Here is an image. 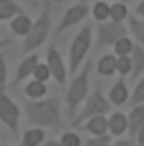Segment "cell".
I'll return each instance as SVG.
<instances>
[{
    "label": "cell",
    "mask_w": 144,
    "mask_h": 146,
    "mask_svg": "<svg viewBox=\"0 0 144 146\" xmlns=\"http://www.w3.org/2000/svg\"><path fill=\"white\" fill-rule=\"evenodd\" d=\"M21 111L17 104L6 94V90H0V121L6 125L12 135H17V125H19Z\"/></svg>",
    "instance_id": "52a82bcc"
},
{
    "label": "cell",
    "mask_w": 144,
    "mask_h": 146,
    "mask_svg": "<svg viewBox=\"0 0 144 146\" xmlns=\"http://www.w3.org/2000/svg\"><path fill=\"white\" fill-rule=\"evenodd\" d=\"M19 2H27V0H19Z\"/></svg>",
    "instance_id": "8d00e7d4"
},
{
    "label": "cell",
    "mask_w": 144,
    "mask_h": 146,
    "mask_svg": "<svg viewBox=\"0 0 144 146\" xmlns=\"http://www.w3.org/2000/svg\"><path fill=\"white\" fill-rule=\"evenodd\" d=\"M109 110H111V102L102 94L100 88H94L92 94L88 92V96L85 98V108L81 110V113L77 117H73L71 127H79L83 121H86L92 115H106Z\"/></svg>",
    "instance_id": "5b68a950"
},
{
    "label": "cell",
    "mask_w": 144,
    "mask_h": 146,
    "mask_svg": "<svg viewBox=\"0 0 144 146\" xmlns=\"http://www.w3.org/2000/svg\"><path fill=\"white\" fill-rule=\"evenodd\" d=\"M137 137H138V144H142V146H144V125L140 127V131H138Z\"/></svg>",
    "instance_id": "1f68e13d"
},
{
    "label": "cell",
    "mask_w": 144,
    "mask_h": 146,
    "mask_svg": "<svg viewBox=\"0 0 144 146\" xmlns=\"http://www.w3.org/2000/svg\"><path fill=\"white\" fill-rule=\"evenodd\" d=\"M81 137L77 133H65L62 135V140H60V146H81Z\"/></svg>",
    "instance_id": "f1b7e54d"
},
{
    "label": "cell",
    "mask_w": 144,
    "mask_h": 146,
    "mask_svg": "<svg viewBox=\"0 0 144 146\" xmlns=\"http://www.w3.org/2000/svg\"><path fill=\"white\" fill-rule=\"evenodd\" d=\"M86 2H88V0H86ZM115 2H125V4H127V2H135V0H115Z\"/></svg>",
    "instance_id": "e575fe53"
},
{
    "label": "cell",
    "mask_w": 144,
    "mask_h": 146,
    "mask_svg": "<svg viewBox=\"0 0 144 146\" xmlns=\"http://www.w3.org/2000/svg\"><path fill=\"white\" fill-rule=\"evenodd\" d=\"M56 2H65V0H56Z\"/></svg>",
    "instance_id": "d590c367"
},
{
    "label": "cell",
    "mask_w": 144,
    "mask_h": 146,
    "mask_svg": "<svg viewBox=\"0 0 144 146\" xmlns=\"http://www.w3.org/2000/svg\"><path fill=\"white\" fill-rule=\"evenodd\" d=\"M86 146H109L111 144V133H104V135H94L90 140L85 142Z\"/></svg>",
    "instance_id": "4316f807"
},
{
    "label": "cell",
    "mask_w": 144,
    "mask_h": 146,
    "mask_svg": "<svg viewBox=\"0 0 144 146\" xmlns=\"http://www.w3.org/2000/svg\"><path fill=\"white\" fill-rule=\"evenodd\" d=\"M6 79H8V66H6L4 56L0 54V90L6 88Z\"/></svg>",
    "instance_id": "f546056e"
},
{
    "label": "cell",
    "mask_w": 144,
    "mask_h": 146,
    "mask_svg": "<svg viewBox=\"0 0 144 146\" xmlns=\"http://www.w3.org/2000/svg\"><path fill=\"white\" fill-rule=\"evenodd\" d=\"M90 42H92V27L85 25L83 29L77 33V36L73 38L71 48H69V67H67V75L73 77L79 71V67L83 66L86 54L90 50Z\"/></svg>",
    "instance_id": "277c9868"
},
{
    "label": "cell",
    "mask_w": 144,
    "mask_h": 146,
    "mask_svg": "<svg viewBox=\"0 0 144 146\" xmlns=\"http://www.w3.org/2000/svg\"><path fill=\"white\" fill-rule=\"evenodd\" d=\"M133 40H131L127 35H123L121 38H117L113 42V52H115V56H129L131 50H133Z\"/></svg>",
    "instance_id": "603a6c76"
},
{
    "label": "cell",
    "mask_w": 144,
    "mask_h": 146,
    "mask_svg": "<svg viewBox=\"0 0 144 146\" xmlns=\"http://www.w3.org/2000/svg\"><path fill=\"white\" fill-rule=\"evenodd\" d=\"M31 25H33L31 17L21 12V14H15L14 17H12V21H10V29L14 31V35L25 36L29 33V29H31Z\"/></svg>",
    "instance_id": "e0dca14e"
},
{
    "label": "cell",
    "mask_w": 144,
    "mask_h": 146,
    "mask_svg": "<svg viewBox=\"0 0 144 146\" xmlns=\"http://www.w3.org/2000/svg\"><path fill=\"white\" fill-rule=\"evenodd\" d=\"M46 139V133H44V127H33L29 131L23 133L21 137V146H40Z\"/></svg>",
    "instance_id": "ac0fdd59"
},
{
    "label": "cell",
    "mask_w": 144,
    "mask_h": 146,
    "mask_svg": "<svg viewBox=\"0 0 144 146\" xmlns=\"http://www.w3.org/2000/svg\"><path fill=\"white\" fill-rule=\"evenodd\" d=\"M129 88H127V83L121 79H117L113 83V87L109 88V92H108V100L111 102V106H123V104H127L129 102Z\"/></svg>",
    "instance_id": "7c38bea8"
},
{
    "label": "cell",
    "mask_w": 144,
    "mask_h": 146,
    "mask_svg": "<svg viewBox=\"0 0 144 146\" xmlns=\"http://www.w3.org/2000/svg\"><path fill=\"white\" fill-rule=\"evenodd\" d=\"M88 12H90V8H88V2H86V0H81V2H77L75 6H71L64 14L62 21H60V25L56 27V35H60V33L67 31L69 27H73V25L81 23L86 15H88Z\"/></svg>",
    "instance_id": "ba28073f"
},
{
    "label": "cell",
    "mask_w": 144,
    "mask_h": 146,
    "mask_svg": "<svg viewBox=\"0 0 144 146\" xmlns=\"http://www.w3.org/2000/svg\"><path fill=\"white\" fill-rule=\"evenodd\" d=\"M92 17L96 19V21H106V19H109V4H108V2H104V0L94 2Z\"/></svg>",
    "instance_id": "cb8c5ba5"
},
{
    "label": "cell",
    "mask_w": 144,
    "mask_h": 146,
    "mask_svg": "<svg viewBox=\"0 0 144 146\" xmlns=\"http://www.w3.org/2000/svg\"><path fill=\"white\" fill-rule=\"evenodd\" d=\"M131 56H117V73L125 77V75H131Z\"/></svg>",
    "instance_id": "83f0119b"
},
{
    "label": "cell",
    "mask_w": 144,
    "mask_h": 146,
    "mask_svg": "<svg viewBox=\"0 0 144 146\" xmlns=\"http://www.w3.org/2000/svg\"><path fill=\"white\" fill-rule=\"evenodd\" d=\"M144 125V102L131 106V111L127 115V133L131 135V139H137L140 127Z\"/></svg>",
    "instance_id": "8fae6325"
},
{
    "label": "cell",
    "mask_w": 144,
    "mask_h": 146,
    "mask_svg": "<svg viewBox=\"0 0 144 146\" xmlns=\"http://www.w3.org/2000/svg\"><path fill=\"white\" fill-rule=\"evenodd\" d=\"M129 17V8L125 2H113V4H109V19H113V21H125Z\"/></svg>",
    "instance_id": "7402d4cb"
},
{
    "label": "cell",
    "mask_w": 144,
    "mask_h": 146,
    "mask_svg": "<svg viewBox=\"0 0 144 146\" xmlns=\"http://www.w3.org/2000/svg\"><path fill=\"white\" fill-rule=\"evenodd\" d=\"M144 102V73L138 77V83L135 90H133V94H129V104L131 106H137V104Z\"/></svg>",
    "instance_id": "d4e9b609"
},
{
    "label": "cell",
    "mask_w": 144,
    "mask_h": 146,
    "mask_svg": "<svg viewBox=\"0 0 144 146\" xmlns=\"http://www.w3.org/2000/svg\"><path fill=\"white\" fill-rule=\"evenodd\" d=\"M129 19V29L135 36V40H137L140 46L144 48V17H127Z\"/></svg>",
    "instance_id": "44dd1931"
},
{
    "label": "cell",
    "mask_w": 144,
    "mask_h": 146,
    "mask_svg": "<svg viewBox=\"0 0 144 146\" xmlns=\"http://www.w3.org/2000/svg\"><path fill=\"white\" fill-rule=\"evenodd\" d=\"M131 77L133 79H138L144 73V48L138 42L133 44V50H131Z\"/></svg>",
    "instance_id": "4fadbf2b"
},
{
    "label": "cell",
    "mask_w": 144,
    "mask_h": 146,
    "mask_svg": "<svg viewBox=\"0 0 144 146\" xmlns=\"http://www.w3.org/2000/svg\"><path fill=\"white\" fill-rule=\"evenodd\" d=\"M60 98L50 96V98H27L25 100V113L31 125L36 127H50V129H60L64 127L62 123V111H60Z\"/></svg>",
    "instance_id": "6da1fadb"
},
{
    "label": "cell",
    "mask_w": 144,
    "mask_h": 146,
    "mask_svg": "<svg viewBox=\"0 0 144 146\" xmlns=\"http://www.w3.org/2000/svg\"><path fill=\"white\" fill-rule=\"evenodd\" d=\"M15 14H21V6L15 0H0V21L12 19Z\"/></svg>",
    "instance_id": "ffe728a7"
},
{
    "label": "cell",
    "mask_w": 144,
    "mask_h": 146,
    "mask_svg": "<svg viewBox=\"0 0 144 146\" xmlns=\"http://www.w3.org/2000/svg\"><path fill=\"white\" fill-rule=\"evenodd\" d=\"M96 71L102 77H111L113 73H117V56L115 54H106L98 60L96 64Z\"/></svg>",
    "instance_id": "9a60e30c"
},
{
    "label": "cell",
    "mask_w": 144,
    "mask_h": 146,
    "mask_svg": "<svg viewBox=\"0 0 144 146\" xmlns=\"http://www.w3.org/2000/svg\"><path fill=\"white\" fill-rule=\"evenodd\" d=\"M46 66H48V69H50L52 79H56V83L64 88L69 75H67L65 62L62 60V54L56 50V46H50V48H48V54H46Z\"/></svg>",
    "instance_id": "9c48e42d"
},
{
    "label": "cell",
    "mask_w": 144,
    "mask_h": 146,
    "mask_svg": "<svg viewBox=\"0 0 144 146\" xmlns=\"http://www.w3.org/2000/svg\"><path fill=\"white\" fill-rule=\"evenodd\" d=\"M50 77H52V75H50V69H48V66L38 62V64L35 66V69H33V79H38V81H44V83H46Z\"/></svg>",
    "instance_id": "484cf974"
},
{
    "label": "cell",
    "mask_w": 144,
    "mask_h": 146,
    "mask_svg": "<svg viewBox=\"0 0 144 146\" xmlns=\"http://www.w3.org/2000/svg\"><path fill=\"white\" fill-rule=\"evenodd\" d=\"M137 15H138V17H144V0L137 6Z\"/></svg>",
    "instance_id": "4dcf8cb0"
},
{
    "label": "cell",
    "mask_w": 144,
    "mask_h": 146,
    "mask_svg": "<svg viewBox=\"0 0 144 146\" xmlns=\"http://www.w3.org/2000/svg\"><path fill=\"white\" fill-rule=\"evenodd\" d=\"M108 131L111 137H121L123 133H127V115H123L121 111L111 113L108 119Z\"/></svg>",
    "instance_id": "2e32d148"
},
{
    "label": "cell",
    "mask_w": 144,
    "mask_h": 146,
    "mask_svg": "<svg viewBox=\"0 0 144 146\" xmlns=\"http://www.w3.org/2000/svg\"><path fill=\"white\" fill-rule=\"evenodd\" d=\"M10 44V38H0V50L4 48V46H8Z\"/></svg>",
    "instance_id": "d6a6232c"
},
{
    "label": "cell",
    "mask_w": 144,
    "mask_h": 146,
    "mask_svg": "<svg viewBox=\"0 0 144 146\" xmlns=\"http://www.w3.org/2000/svg\"><path fill=\"white\" fill-rule=\"evenodd\" d=\"M46 90H48V88H46V83H44V81L33 79L25 85L23 94L27 96V98H42V96H46Z\"/></svg>",
    "instance_id": "d6986e66"
},
{
    "label": "cell",
    "mask_w": 144,
    "mask_h": 146,
    "mask_svg": "<svg viewBox=\"0 0 144 146\" xmlns=\"http://www.w3.org/2000/svg\"><path fill=\"white\" fill-rule=\"evenodd\" d=\"M79 127L88 131L92 137L94 135H104V133H108V119L104 115H92V117H88L86 121H83Z\"/></svg>",
    "instance_id": "5bb4252c"
},
{
    "label": "cell",
    "mask_w": 144,
    "mask_h": 146,
    "mask_svg": "<svg viewBox=\"0 0 144 146\" xmlns=\"http://www.w3.org/2000/svg\"><path fill=\"white\" fill-rule=\"evenodd\" d=\"M48 35H50V10H48V6H46L42 14L33 21L29 33L23 36V48H21V52L25 54V56L31 54V52H35L38 46H42V44H44V40L48 38Z\"/></svg>",
    "instance_id": "3957f363"
},
{
    "label": "cell",
    "mask_w": 144,
    "mask_h": 146,
    "mask_svg": "<svg viewBox=\"0 0 144 146\" xmlns=\"http://www.w3.org/2000/svg\"><path fill=\"white\" fill-rule=\"evenodd\" d=\"M36 64H38V56H36L35 52L27 54V56L21 60V64L17 66V69H15V77H14V81H12V88H17V87H19V83H21L23 79L31 77Z\"/></svg>",
    "instance_id": "30bf717a"
},
{
    "label": "cell",
    "mask_w": 144,
    "mask_h": 146,
    "mask_svg": "<svg viewBox=\"0 0 144 146\" xmlns=\"http://www.w3.org/2000/svg\"><path fill=\"white\" fill-rule=\"evenodd\" d=\"M133 142H129V140H119V142H115V146H131Z\"/></svg>",
    "instance_id": "836d02e7"
},
{
    "label": "cell",
    "mask_w": 144,
    "mask_h": 146,
    "mask_svg": "<svg viewBox=\"0 0 144 146\" xmlns=\"http://www.w3.org/2000/svg\"><path fill=\"white\" fill-rule=\"evenodd\" d=\"M127 35V29L121 21H113V19H106V21H98L96 27V48H104V46H113L117 38Z\"/></svg>",
    "instance_id": "8992f818"
},
{
    "label": "cell",
    "mask_w": 144,
    "mask_h": 146,
    "mask_svg": "<svg viewBox=\"0 0 144 146\" xmlns=\"http://www.w3.org/2000/svg\"><path fill=\"white\" fill-rule=\"evenodd\" d=\"M90 69H92V60L83 62V67L71 77V83L67 85L65 90V104H67V111L69 115L75 113V110L85 102L88 96V87H90Z\"/></svg>",
    "instance_id": "7a4b0ae2"
}]
</instances>
